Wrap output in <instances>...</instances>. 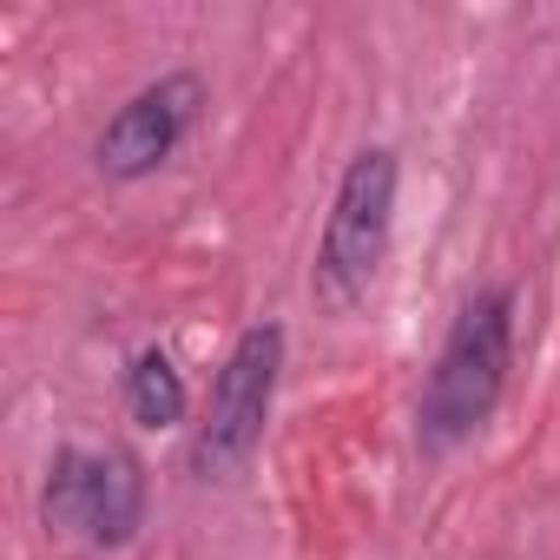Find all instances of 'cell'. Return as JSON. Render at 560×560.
Instances as JSON below:
<instances>
[{
	"mask_svg": "<svg viewBox=\"0 0 560 560\" xmlns=\"http://www.w3.org/2000/svg\"><path fill=\"white\" fill-rule=\"evenodd\" d=\"M514 311H521L514 284H481L455 311V324L422 376V396H416V448L422 455H455L462 442H475L494 422V409L508 396V370H514Z\"/></svg>",
	"mask_w": 560,
	"mask_h": 560,
	"instance_id": "obj_1",
	"label": "cell"
},
{
	"mask_svg": "<svg viewBox=\"0 0 560 560\" xmlns=\"http://www.w3.org/2000/svg\"><path fill=\"white\" fill-rule=\"evenodd\" d=\"M396 191H402V165L389 145H363L350 152L330 211H324V237H317V264H311V298L330 317H357V304L376 291L389 237H396Z\"/></svg>",
	"mask_w": 560,
	"mask_h": 560,
	"instance_id": "obj_2",
	"label": "cell"
},
{
	"mask_svg": "<svg viewBox=\"0 0 560 560\" xmlns=\"http://www.w3.org/2000/svg\"><path fill=\"white\" fill-rule=\"evenodd\" d=\"M284 324L264 317L250 330H237V343L224 350L218 376H211V396H205V416L191 429V481L218 488V481H237L250 468V455L264 448V422L277 409V376H284Z\"/></svg>",
	"mask_w": 560,
	"mask_h": 560,
	"instance_id": "obj_3",
	"label": "cell"
},
{
	"mask_svg": "<svg viewBox=\"0 0 560 560\" xmlns=\"http://www.w3.org/2000/svg\"><path fill=\"white\" fill-rule=\"evenodd\" d=\"M145 501H152V488H145V462L132 448L60 442L47 462V481H40V527L86 553H119L139 540Z\"/></svg>",
	"mask_w": 560,
	"mask_h": 560,
	"instance_id": "obj_4",
	"label": "cell"
},
{
	"mask_svg": "<svg viewBox=\"0 0 560 560\" xmlns=\"http://www.w3.org/2000/svg\"><path fill=\"white\" fill-rule=\"evenodd\" d=\"M205 100H211V86H205V73H191V67H172V73L145 80V86L100 126L93 165H100L113 185H139V178L165 172V165L178 159V145L198 132Z\"/></svg>",
	"mask_w": 560,
	"mask_h": 560,
	"instance_id": "obj_5",
	"label": "cell"
},
{
	"mask_svg": "<svg viewBox=\"0 0 560 560\" xmlns=\"http://www.w3.org/2000/svg\"><path fill=\"white\" fill-rule=\"evenodd\" d=\"M126 416L139 429H178L191 416V383H185L172 350H159V343L132 350V363H126Z\"/></svg>",
	"mask_w": 560,
	"mask_h": 560,
	"instance_id": "obj_6",
	"label": "cell"
}]
</instances>
